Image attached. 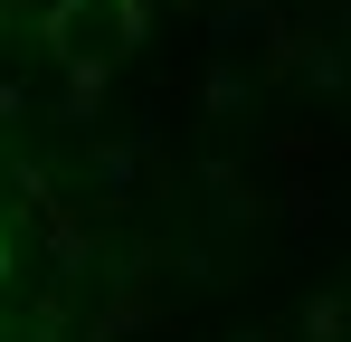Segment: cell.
Wrapping results in <instances>:
<instances>
[{
  "mask_svg": "<svg viewBox=\"0 0 351 342\" xmlns=\"http://www.w3.org/2000/svg\"><path fill=\"white\" fill-rule=\"evenodd\" d=\"M0 257H10V247H0Z\"/></svg>",
  "mask_w": 351,
  "mask_h": 342,
  "instance_id": "cell-2",
  "label": "cell"
},
{
  "mask_svg": "<svg viewBox=\"0 0 351 342\" xmlns=\"http://www.w3.org/2000/svg\"><path fill=\"white\" fill-rule=\"evenodd\" d=\"M143 29V0H58L48 10V48H58L66 76H105Z\"/></svg>",
  "mask_w": 351,
  "mask_h": 342,
  "instance_id": "cell-1",
  "label": "cell"
}]
</instances>
